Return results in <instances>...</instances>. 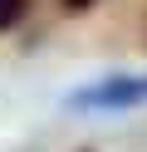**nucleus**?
<instances>
[{
    "instance_id": "obj_2",
    "label": "nucleus",
    "mask_w": 147,
    "mask_h": 152,
    "mask_svg": "<svg viewBox=\"0 0 147 152\" xmlns=\"http://www.w3.org/2000/svg\"><path fill=\"white\" fill-rule=\"evenodd\" d=\"M25 10H29V0H0V34L15 30V25L25 20Z\"/></svg>"
},
{
    "instance_id": "obj_3",
    "label": "nucleus",
    "mask_w": 147,
    "mask_h": 152,
    "mask_svg": "<svg viewBox=\"0 0 147 152\" xmlns=\"http://www.w3.org/2000/svg\"><path fill=\"white\" fill-rule=\"evenodd\" d=\"M69 5H74V10H83V5H88V0H69Z\"/></svg>"
},
{
    "instance_id": "obj_1",
    "label": "nucleus",
    "mask_w": 147,
    "mask_h": 152,
    "mask_svg": "<svg viewBox=\"0 0 147 152\" xmlns=\"http://www.w3.org/2000/svg\"><path fill=\"white\" fill-rule=\"evenodd\" d=\"M147 98V74L142 79H108V83H93V88L78 93V108H132V103Z\"/></svg>"
}]
</instances>
